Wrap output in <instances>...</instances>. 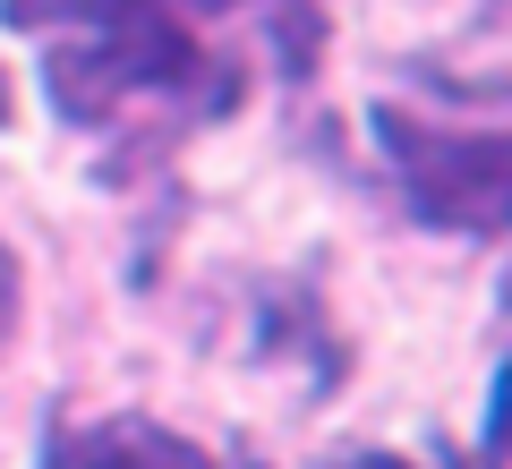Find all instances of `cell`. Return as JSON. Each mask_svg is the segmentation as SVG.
I'll use <instances>...</instances> for the list:
<instances>
[{
  "label": "cell",
  "mask_w": 512,
  "mask_h": 469,
  "mask_svg": "<svg viewBox=\"0 0 512 469\" xmlns=\"http://www.w3.org/2000/svg\"><path fill=\"white\" fill-rule=\"evenodd\" d=\"M43 469H214V452L128 410V418H103V427H86V435L52 427V461Z\"/></svg>",
  "instance_id": "cell-3"
},
{
  "label": "cell",
  "mask_w": 512,
  "mask_h": 469,
  "mask_svg": "<svg viewBox=\"0 0 512 469\" xmlns=\"http://www.w3.org/2000/svg\"><path fill=\"white\" fill-rule=\"evenodd\" d=\"M0 120H9V77H0Z\"/></svg>",
  "instance_id": "cell-6"
},
{
  "label": "cell",
  "mask_w": 512,
  "mask_h": 469,
  "mask_svg": "<svg viewBox=\"0 0 512 469\" xmlns=\"http://www.w3.org/2000/svg\"><path fill=\"white\" fill-rule=\"evenodd\" d=\"M0 26L18 35H60L43 94L69 120H103L128 94H171L188 111H231V69L188 43V26L171 18L163 0H0Z\"/></svg>",
  "instance_id": "cell-1"
},
{
  "label": "cell",
  "mask_w": 512,
  "mask_h": 469,
  "mask_svg": "<svg viewBox=\"0 0 512 469\" xmlns=\"http://www.w3.org/2000/svg\"><path fill=\"white\" fill-rule=\"evenodd\" d=\"M197 9H231V0H197Z\"/></svg>",
  "instance_id": "cell-7"
},
{
  "label": "cell",
  "mask_w": 512,
  "mask_h": 469,
  "mask_svg": "<svg viewBox=\"0 0 512 469\" xmlns=\"http://www.w3.org/2000/svg\"><path fill=\"white\" fill-rule=\"evenodd\" d=\"M376 137L393 154V171H402V197L419 222L470 231V239L504 231V205H512V145L504 137H453V128H427L393 103L376 111Z\"/></svg>",
  "instance_id": "cell-2"
},
{
  "label": "cell",
  "mask_w": 512,
  "mask_h": 469,
  "mask_svg": "<svg viewBox=\"0 0 512 469\" xmlns=\"http://www.w3.org/2000/svg\"><path fill=\"white\" fill-rule=\"evenodd\" d=\"M359 469H419V461H402V452H367ZM444 469H453V461H444Z\"/></svg>",
  "instance_id": "cell-5"
},
{
  "label": "cell",
  "mask_w": 512,
  "mask_h": 469,
  "mask_svg": "<svg viewBox=\"0 0 512 469\" xmlns=\"http://www.w3.org/2000/svg\"><path fill=\"white\" fill-rule=\"evenodd\" d=\"M18 307H26V273H18V248L0 239V350H9V333H18Z\"/></svg>",
  "instance_id": "cell-4"
}]
</instances>
